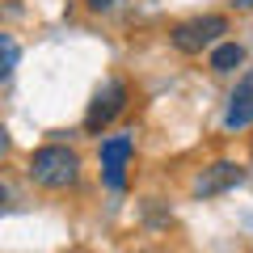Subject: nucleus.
<instances>
[{
	"label": "nucleus",
	"mask_w": 253,
	"mask_h": 253,
	"mask_svg": "<svg viewBox=\"0 0 253 253\" xmlns=\"http://www.w3.org/2000/svg\"><path fill=\"white\" fill-rule=\"evenodd\" d=\"M30 181L42 190H68L81 181V156L72 152V148H63V144H46L38 148L34 156H30Z\"/></svg>",
	"instance_id": "f257e3e1"
},
{
	"label": "nucleus",
	"mask_w": 253,
	"mask_h": 253,
	"mask_svg": "<svg viewBox=\"0 0 253 253\" xmlns=\"http://www.w3.org/2000/svg\"><path fill=\"white\" fill-rule=\"evenodd\" d=\"M219 34H228V17H219V13H207V17H190L181 21V26H173V46H177L181 55H199L207 51V46L219 42Z\"/></svg>",
	"instance_id": "f03ea898"
},
{
	"label": "nucleus",
	"mask_w": 253,
	"mask_h": 253,
	"mask_svg": "<svg viewBox=\"0 0 253 253\" xmlns=\"http://www.w3.org/2000/svg\"><path fill=\"white\" fill-rule=\"evenodd\" d=\"M123 106H126V84H123V81H106L97 93H93V101H89L84 131H93V135H97L101 126H110L118 114H123Z\"/></svg>",
	"instance_id": "7ed1b4c3"
},
{
	"label": "nucleus",
	"mask_w": 253,
	"mask_h": 253,
	"mask_svg": "<svg viewBox=\"0 0 253 253\" xmlns=\"http://www.w3.org/2000/svg\"><path fill=\"white\" fill-rule=\"evenodd\" d=\"M245 165H236V161H215L211 169H203L199 173V181H194V194L199 199H215V194H224V190H236V186H245Z\"/></svg>",
	"instance_id": "20e7f679"
},
{
	"label": "nucleus",
	"mask_w": 253,
	"mask_h": 253,
	"mask_svg": "<svg viewBox=\"0 0 253 253\" xmlns=\"http://www.w3.org/2000/svg\"><path fill=\"white\" fill-rule=\"evenodd\" d=\"M135 152V139L131 135H110L101 144V169H106V186L110 190H123L126 186V161Z\"/></svg>",
	"instance_id": "39448f33"
},
{
	"label": "nucleus",
	"mask_w": 253,
	"mask_h": 253,
	"mask_svg": "<svg viewBox=\"0 0 253 253\" xmlns=\"http://www.w3.org/2000/svg\"><path fill=\"white\" fill-rule=\"evenodd\" d=\"M224 123L232 126V131H241V126L253 123V72H245L241 81H236L232 97H228V114H224Z\"/></svg>",
	"instance_id": "423d86ee"
},
{
	"label": "nucleus",
	"mask_w": 253,
	"mask_h": 253,
	"mask_svg": "<svg viewBox=\"0 0 253 253\" xmlns=\"http://www.w3.org/2000/svg\"><path fill=\"white\" fill-rule=\"evenodd\" d=\"M241 63H245V46H236V42H219L211 51V68L215 72H236Z\"/></svg>",
	"instance_id": "0eeeda50"
},
{
	"label": "nucleus",
	"mask_w": 253,
	"mask_h": 253,
	"mask_svg": "<svg viewBox=\"0 0 253 253\" xmlns=\"http://www.w3.org/2000/svg\"><path fill=\"white\" fill-rule=\"evenodd\" d=\"M0 46H4V68H0V72L13 76V68H17V42H13L9 34H0Z\"/></svg>",
	"instance_id": "6e6552de"
},
{
	"label": "nucleus",
	"mask_w": 253,
	"mask_h": 253,
	"mask_svg": "<svg viewBox=\"0 0 253 253\" xmlns=\"http://www.w3.org/2000/svg\"><path fill=\"white\" fill-rule=\"evenodd\" d=\"M114 4H118V0H89V9H97V13L101 9H114Z\"/></svg>",
	"instance_id": "1a4fd4ad"
},
{
	"label": "nucleus",
	"mask_w": 253,
	"mask_h": 253,
	"mask_svg": "<svg viewBox=\"0 0 253 253\" xmlns=\"http://www.w3.org/2000/svg\"><path fill=\"white\" fill-rule=\"evenodd\" d=\"M236 4H241V9H253V0H236Z\"/></svg>",
	"instance_id": "9d476101"
}]
</instances>
